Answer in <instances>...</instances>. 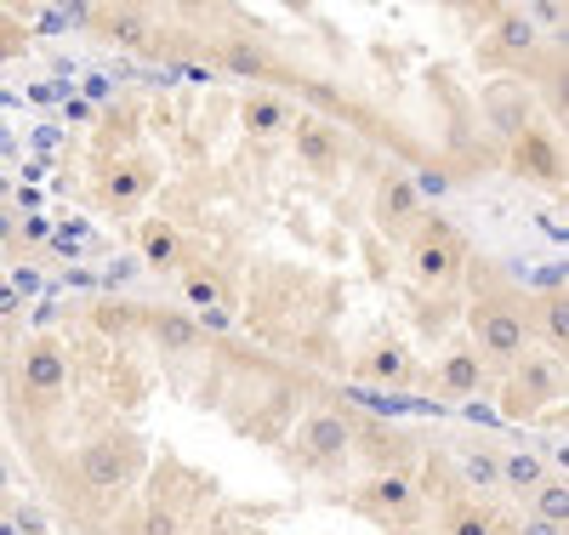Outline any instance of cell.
Here are the masks:
<instances>
[{"label":"cell","instance_id":"cell-1","mask_svg":"<svg viewBox=\"0 0 569 535\" xmlns=\"http://www.w3.org/2000/svg\"><path fill=\"white\" fill-rule=\"evenodd\" d=\"M23 387H29L34 405H58L63 399L69 359H63V348L52 343V336H34V343H29V354H23Z\"/></svg>","mask_w":569,"mask_h":535},{"label":"cell","instance_id":"cell-2","mask_svg":"<svg viewBox=\"0 0 569 535\" xmlns=\"http://www.w3.org/2000/svg\"><path fill=\"white\" fill-rule=\"evenodd\" d=\"M479 354L518 365V359L530 354V319L518 314V308H485L479 314Z\"/></svg>","mask_w":569,"mask_h":535},{"label":"cell","instance_id":"cell-3","mask_svg":"<svg viewBox=\"0 0 569 535\" xmlns=\"http://www.w3.org/2000/svg\"><path fill=\"white\" fill-rule=\"evenodd\" d=\"M302 450H308L313 462H342V456L353 450V422H348L342 410H319V416H308V427H302Z\"/></svg>","mask_w":569,"mask_h":535},{"label":"cell","instance_id":"cell-4","mask_svg":"<svg viewBox=\"0 0 569 535\" xmlns=\"http://www.w3.org/2000/svg\"><path fill=\"white\" fill-rule=\"evenodd\" d=\"M461 268V246L445 234V228H427L416 246H410V274L416 279H450Z\"/></svg>","mask_w":569,"mask_h":535},{"label":"cell","instance_id":"cell-5","mask_svg":"<svg viewBox=\"0 0 569 535\" xmlns=\"http://www.w3.org/2000/svg\"><path fill=\"white\" fill-rule=\"evenodd\" d=\"M518 394H525V405H547L563 394V359L558 354H541V359H518Z\"/></svg>","mask_w":569,"mask_h":535},{"label":"cell","instance_id":"cell-6","mask_svg":"<svg viewBox=\"0 0 569 535\" xmlns=\"http://www.w3.org/2000/svg\"><path fill=\"white\" fill-rule=\"evenodd\" d=\"M80 473H86V484H98V491H114V484H126V473H131V456H126L120 439H103V445H91L80 456Z\"/></svg>","mask_w":569,"mask_h":535},{"label":"cell","instance_id":"cell-7","mask_svg":"<svg viewBox=\"0 0 569 535\" xmlns=\"http://www.w3.org/2000/svg\"><path fill=\"white\" fill-rule=\"evenodd\" d=\"M342 155V137L330 131V120H297V160L325 171V166H337Z\"/></svg>","mask_w":569,"mask_h":535},{"label":"cell","instance_id":"cell-8","mask_svg":"<svg viewBox=\"0 0 569 535\" xmlns=\"http://www.w3.org/2000/svg\"><path fill=\"white\" fill-rule=\"evenodd\" d=\"M240 120H246V131H251V137H279L297 115H291V103H284L279 91H257V97H246Z\"/></svg>","mask_w":569,"mask_h":535},{"label":"cell","instance_id":"cell-9","mask_svg":"<svg viewBox=\"0 0 569 535\" xmlns=\"http://www.w3.org/2000/svg\"><path fill=\"white\" fill-rule=\"evenodd\" d=\"M376 217H382V228H405L421 217V188L405 182V177H388L382 182V200H376Z\"/></svg>","mask_w":569,"mask_h":535},{"label":"cell","instance_id":"cell-10","mask_svg":"<svg viewBox=\"0 0 569 535\" xmlns=\"http://www.w3.org/2000/svg\"><path fill=\"white\" fill-rule=\"evenodd\" d=\"M149 188H154V166L126 160V166H114V171L103 177V200H109V206H137Z\"/></svg>","mask_w":569,"mask_h":535},{"label":"cell","instance_id":"cell-11","mask_svg":"<svg viewBox=\"0 0 569 535\" xmlns=\"http://www.w3.org/2000/svg\"><path fill=\"white\" fill-rule=\"evenodd\" d=\"M439 387H445L450 399H467V394H479V387H485V359L472 354V348L450 354V359L439 365Z\"/></svg>","mask_w":569,"mask_h":535},{"label":"cell","instance_id":"cell-12","mask_svg":"<svg viewBox=\"0 0 569 535\" xmlns=\"http://www.w3.org/2000/svg\"><path fill=\"white\" fill-rule=\"evenodd\" d=\"M410 496H416V491H410L405 473H376L365 491H359V513H399Z\"/></svg>","mask_w":569,"mask_h":535},{"label":"cell","instance_id":"cell-13","mask_svg":"<svg viewBox=\"0 0 569 535\" xmlns=\"http://www.w3.org/2000/svg\"><path fill=\"white\" fill-rule=\"evenodd\" d=\"M137 246H142V257H149V268H177L182 262V239L166 222H142L137 228Z\"/></svg>","mask_w":569,"mask_h":535},{"label":"cell","instance_id":"cell-14","mask_svg":"<svg viewBox=\"0 0 569 535\" xmlns=\"http://www.w3.org/2000/svg\"><path fill=\"white\" fill-rule=\"evenodd\" d=\"M536 40H541V29L525 12H507L496 23V58H525V52H536Z\"/></svg>","mask_w":569,"mask_h":535},{"label":"cell","instance_id":"cell-15","mask_svg":"<svg viewBox=\"0 0 569 535\" xmlns=\"http://www.w3.org/2000/svg\"><path fill=\"white\" fill-rule=\"evenodd\" d=\"M359 376H365V382H405V376H410V354H405L399 343H382V348H370V354L359 359Z\"/></svg>","mask_w":569,"mask_h":535},{"label":"cell","instance_id":"cell-16","mask_svg":"<svg viewBox=\"0 0 569 535\" xmlns=\"http://www.w3.org/2000/svg\"><path fill=\"white\" fill-rule=\"evenodd\" d=\"M530 496H536V518L563 529V518H569V484H563V478H541Z\"/></svg>","mask_w":569,"mask_h":535},{"label":"cell","instance_id":"cell-17","mask_svg":"<svg viewBox=\"0 0 569 535\" xmlns=\"http://www.w3.org/2000/svg\"><path fill=\"white\" fill-rule=\"evenodd\" d=\"M541 478H547L541 456H530V450H512V456H501V484H512V491H536Z\"/></svg>","mask_w":569,"mask_h":535},{"label":"cell","instance_id":"cell-18","mask_svg":"<svg viewBox=\"0 0 569 535\" xmlns=\"http://www.w3.org/2000/svg\"><path fill=\"white\" fill-rule=\"evenodd\" d=\"M182 297L194 303V308H222V279L211 268H188L182 274Z\"/></svg>","mask_w":569,"mask_h":535},{"label":"cell","instance_id":"cell-19","mask_svg":"<svg viewBox=\"0 0 569 535\" xmlns=\"http://www.w3.org/2000/svg\"><path fill=\"white\" fill-rule=\"evenodd\" d=\"M490 507H472V502H456L445 513V535H490Z\"/></svg>","mask_w":569,"mask_h":535},{"label":"cell","instance_id":"cell-20","mask_svg":"<svg viewBox=\"0 0 569 535\" xmlns=\"http://www.w3.org/2000/svg\"><path fill=\"white\" fill-rule=\"evenodd\" d=\"M353 450H365L370 462H393V456H405V445H399V433H393V427H365V433H353Z\"/></svg>","mask_w":569,"mask_h":535},{"label":"cell","instance_id":"cell-21","mask_svg":"<svg viewBox=\"0 0 569 535\" xmlns=\"http://www.w3.org/2000/svg\"><path fill=\"white\" fill-rule=\"evenodd\" d=\"M518 166H525L530 177H541V182H558V177H563V166H558V155L547 149V142H541V137H530V142H525V149H518Z\"/></svg>","mask_w":569,"mask_h":535},{"label":"cell","instance_id":"cell-22","mask_svg":"<svg viewBox=\"0 0 569 535\" xmlns=\"http://www.w3.org/2000/svg\"><path fill=\"white\" fill-rule=\"evenodd\" d=\"M154 336L166 348H200V330H194V319H177V314H166V319H154Z\"/></svg>","mask_w":569,"mask_h":535},{"label":"cell","instance_id":"cell-23","mask_svg":"<svg viewBox=\"0 0 569 535\" xmlns=\"http://www.w3.org/2000/svg\"><path fill=\"white\" fill-rule=\"evenodd\" d=\"M461 473L479 484V491H496V484H501V462L485 456V450H467V456H461Z\"/></svg>","mask_w":569,"mask_h":535},{"label":"cell","instance_id":"cell-24","mask_svg":"<svg viewBox=\"0 0 569 535\" xmlns=\"http://www.w3.org/2000/svg\"><path fill=\"white\" fill-rule=\"evenodd\" d=\"M222 63H228L233 75H268V58L257 52V46H246V40H233L228 52H222Z\"/></svg>","mask_w":569,"mask_h":535},{"label":"cell","instance_id":"cell-25","mask_svg":"<svg viewBox=\"0 0 569 535\" xmlns=\"http://www.w3.org/2000/svg\"><path fill=\"white\" fill-rule=\"evenodd\" d=\"M541 330H547V348L563 359V330H569V325H563V297H547V303H541Z\"/></svg>","mask_w":569,"mask_h":535},{"label":"cell","instance_id":"cell-26","mask_svg":"<svg viewBox=\"0 0 569 535\" xmlns=\"http://www.w3.org/2000/svg\"><path fill=\"white\" fill-rule=\"evenodd\" d=\"M131 535H182V518H177L171 507H149V513L137 518V529H131Z\"/></svg>","mask_w":569,"mask_h":535},{"label":"cell","instance_id":"cell-27","mask_svg":"<svg viewBox=\"0 0 569 535\" xmlns=\"http://www.w3.org/2000/svg\"><path fill=\"white\" fill-rule=\"evenodd\" d=\"M109 34L114 40H142V12H114L109 18Z\"/></svg>","mask_w":569,"mask_h":535},{"label":"cell","instance_id":"cell-28","mask_svg":"<svg viewBox=\"0 0 569 535\" xmlns=\"http://www.w3.org/2000/svg\"><path fill=\"white\" fill-rule=\"evenodd\" d=\"M525 535H563V529H558V524H541V518H530V524H525Z\"/></svg>","mask_w":569,"mask_h":535},{"label":"cell","instance_id":"cell-29","mask_svg":"<svg viewBox=\"0 0 569 535\" xmlns=\"http://www.w3.org/2000/svg\"><path fill=\"white\" fill-rule=\"evenodd\" d=\"M0 491H7V467H0Z\"/></svg>","mask_w":569,"mask_h":535}]
</instances>
